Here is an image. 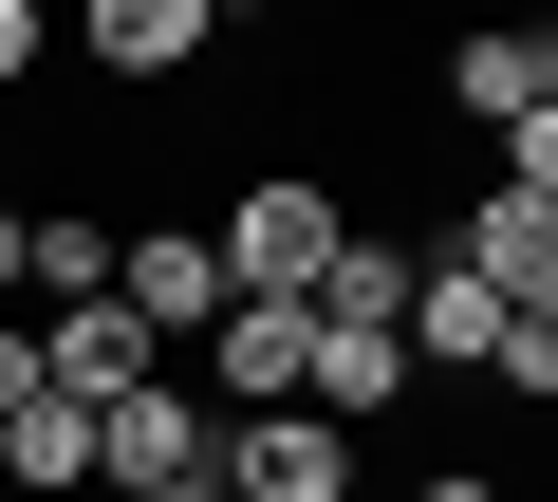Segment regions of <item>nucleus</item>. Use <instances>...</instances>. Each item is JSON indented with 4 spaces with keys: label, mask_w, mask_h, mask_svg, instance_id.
<instances>
[{
    "label": "nucleus",
    "mask_w": 558,
    "mask_h": 502,
    "mask_svg": "<svg viewBox=\"0 0 558 502\" xmlns=\"http://www.w3.org/2000/svg\"><path fill=\"white\" fill-rule=\"evenodd\" d=\"M205 242H223V298H317V261H336L354 223H336V186H317V168H260Z\"/></svg>",
    "instance_id": "nucleus-1"
},
{
    "label": "nucleus",
    "mask_w": 558,
    "mask_h": 502,
    "mask_svg": "<svg viewBox=\"0 0 558 502\" xmlns=\"http://www.w3.org/2000/svg\"><path fill=\"white\" fill-rule=\"evenodd\" d=\"M149 483H223V409L186 372H149V391L94 409V502H149Z\"/></svg>",
    "instance_id": "nucleus-2"
},
{
    "label": "nucleus",
    "mask_w": 558,
    "mask_h": 502,
    "mask_svg": "<svg viewBox=\"0 0 558 502\" xmlns=\"http://www.w3.org/2000/svg\"><path fill=\"white\" fill-rule=\"evenodd\" d=\"M299 372H317V298H223L205 317V409L242 428V409H299Z\"/></svg>",
    "instance_id": "nucleus-3"
},
{
    "label": "nucleus",
    "mask_w": 558,
    "mask_h": 502,
    "mask_svg": "<svg viewBox=\"0 0 558 502\" xmlns=\"http://www.w3.org/2000/svg\"><path fill=\"white\" fill-rule=\"evenodd\" d=\"M112 298L149 317V354H205V317H223V242H205V223H149V242H112Z\"/></svg>",
    "instance_id": "nucleus-4"
},
{
    "label": "nucleus",
    "mask_w": 558,
    "mask_h": 502,
    "mask_svg": "<svg viewBox=\"0 0 558 502\" xmlns=\"http://www.w3.org/2000/svg\"><path fill=\"white\" fill-rule=\"evenodd\" d=\"M223 502H354V428H317V409H242V428H223Z\"/></svg>",
    "instance_id": "nucleus-5"
},
{
    "label": "nucleus",
    "mask_w": 558,
    "mask_h": 502,
    "mask_svg": "<svg viewBox=\"0 0 558 502\" xmlns=\"http://www.w3.org/2000/svg\"><path fill=\"white\" fill-rule=\"evenodd\" d=\"M447 112H465V131L558 112V20H465V38H447Z\"/></svg>",
    "instance_id": "nucleus-6"
},
{
    "label": "nucleus",
    "mask_w": 558,
    "mask_h": 502,
    "mask_svg": "<svg viewBox=\"0 0 558 502\" xmlns=\"http://www.w3.org/2000/svg\"><path fill=\"white\" fill-rule=\"evenodd\" d=\"M428 261H465V280L521 317V298H558V205H521V186H465V223L428 242Z\"/></svg>",
    "instance_id": "nucleus-7"
},
{
    "label": "nucleus",
    "mask_w": 558,
    "mask_h": 502,
    "mask_svg": "<svg viewBox=\"0 0 558 502\" xmlns=\"http://www.w3.org/2000/svg\"><path fill=\"white\" fill-rule=\"evenodd\" d=\"M38 372H57L75 409H112V391H149L168 354H149V317H131V298H57V317H38Z\"/></svg>",
    "instance_id": "nucleus-8"
},
{
    "label": "nucleus",
    "mask_w": 558,
    "mask_h": 502,
    "mask_svg": "<svg viewBox=\"0 0 558 502\" xmlns=\"http://www.w3.org/2000/svg\"><path fill=\"white\" fill-rule=\"evenodd\" d=\"M410 391H428V372H410V335H336V317H317V372H299V409H317V428H354V446H373Z\"/></svg>",
    "instance_id": "nucleus-9"
},
{
    "label": "nucleus",
    "mask_w": 558,
    "mask_h": 502,
    "mask_svg": "<svg viewBox=\"0 0 558 502\" xmlns=\"http://www.w3.org/2000/svg\"><path fill=\"white\" fill-rule=\"evenodd\" d=\"M75 38H94V75H186L223 20L205 0H75Z\"/></svg>",
    "instance_id": "nucleus-10"
},
{
    "label": "nucleus",
    "mask_w": 558,
    "mask_h": 502,
    "mask_svg": "<svg viewBox=\"0 0 558 502\" xmlns=\"http://www.w3.org/2000/svg\"><path fill=\"white\" fill-rule=\"evenodd\" d=\"M0 483H20V502H94V409H75V391L0 409Z\"/></svg>",
    "instance_id": "nucleus-11"
},
{
    "label": "nucleus",
    "mask_w": 558,
    "mask_h": 502,
    "mask_svg": "<svg viewBox=\"0 0 558 502\" xmlns=\"http://www.w3.org/2000/svg\"><path fill=\"white\" fill-rule=\"evenodd\" d=\"M410 280H428L410 242H373V223H354L336 261H317V317H336V335H410Z\"/></svg>",
    "instance_id": "nucleus-12"
},
{
    "label": "nucleus",
    "mask_w": 558,
    "mask_h": 502,
    "mask_svg": "<svg viewBox=\"0 0 558 502\" xmlns=\"http://www.w3.org/2000/svg\"><path fill=\"white\" fill-rule=\"evenodd\" d=\"M484 354H502V298H484L465 261H428V280H410V372H484Z\"/></svg>",
    "instance_id": "nucleus-13"
},
{
    "label": "nucleus",
    "mask_w": 558,
    "mask_h": 502,
    "mask_svg": "<svg viewBox=\"0 0 558 502\" xmlns=\"http://www.w3.org/2000/svg\"><path fill=\"white\" fill-rule=\"evenodd\" d=\"M112 242H131V223H94V205H38V223H20V280H38V317H57V298H112Z\"/></svg>",
    "instance_id": "nucleus-14"
},
{
    "label": "nucleus",
    "mask_w": 558,
    "mask_h": 502,
    "mask_svg": "<svg viewBox=\"0 0 558 502\" xmlns=\"http://www.w3.org/2000/svg\"><path fill=\"white\" fill-rule=\"evenodd\" d=\"M484 372H502V391H521V409H558V298H521V317H502V354H484Z\"/></svg>",
    "instance_id": "nucleus-15"
},
{
    "label": "nucleus",
    "mask_w": 558,
    "mask_h": 502,
    "mask_svg": "<svg viewBox=\"0 0 558 502\" xmlns=\"http://www.w3.org/2000/svg\"><path fill=\"white\" fill-rule=\"evenodd\" d=\"M484 149H502L484 186H521V205H558V112H521V131H484Z\"/></svg>",
    "instance_id": "nucleus-16"
},
{
    "label": "nucleus",
    "mask_w": 558,
    "mask_h": 502,
    "mask_svg": "<svg viewBox=\"0 0 558 502\" xmlns=\"http://www.w3.org/2000/svg\"><path fill=\"white\" fill-rule=\"evenodd\" d=\"M57 372H38V317H0V409H38Z\"/></svg>",
    "instance_id": "nucleus-17"
},
{
    "label": "nucleus",
    "mask_w": 558,
    "mask_h": 502,
    "mask_svg": "<svg viewBox=\"0 0 558 502\" xmlns=\"http://www.w3.org/2000/svg\"><path fill=\"white\" fill-rule=\"evenodd\" d=\"M38 75V0H0V94H20Z\"/></svg>",
    "instance_id": "nucleus-18"
},
{
    "label": "nucleus",
    "mask_w": 558,
    "mask_h": 502,
    "mask_svg": "<svg viewBox=\"0 0 558 502\" xmlns=\"http://www.w3.org/2000/svg\"><path fill=\"white\" fill-rule=\"evenodd\" d=\"M410 502H502V483H484V465H428V483H410Z\"/></svg>",
    "instance_id": "nucleus-19"
},
{
    "label": "nucleus",
    "mask_w": 558,
    "mask_h": 502,
    "mask_svg": "<svg viewBox=\"0 0 558 502\" xmlns=\"http://www.w3.org/2000/svg\"><path fill=\"white\" fill-rule=\"evenodd\" d=\"M20 223H38V205H0V298H20Z\"/></svg>",
    "instance_id": "nucleus-20"
},
{
    "label": "nucleus",
    "mask_w": 558,
    "mask_h": 502,
    "mask_svg": "<svg viewBox=\"0 0 558 502\" xmlns=\"http://www.w3.org/2000/svg\"><path fill=\"white\" fill-rule=\"evenodd\" d=\"M149 502H223V483H149Z\"/></svg>",
    "instance_id": "nucleus-21"
},
{
    "label": "nucleus",
    "mask_w": 558,
    "mask_h": 502,
    "mask_svg": "<svg viewBox=\"0 0 558 502\" xmlns=\"http://www.w3.org/2000/svg\"><path fill=\"white\" fill-rule=\"evenodd\" d=\"M205 20H260V0H205Z\"/></svg>",
    "instance_id": "nucleus-22"
}]
</instances>
